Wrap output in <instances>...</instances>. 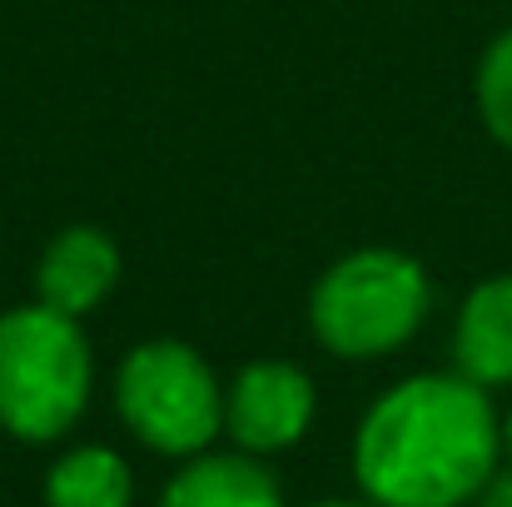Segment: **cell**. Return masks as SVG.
Listing matches in <instances>:
<instances>
[{
    "label": "cell",
    "mask_w": 512,
    "mask_h": 507,
    "mask_svg": "<svg viewBox=\"0 0 512 507\" xmlns=\"http://www.w3.org/2000/svg\"><path fill=\"white\" fill-rule=\"evenodd\" d=\"M503 468V423L463 373L393 383L353 433V478L378 507H468Z\"/></svg>",
    "instance_id": "obj_1"
},
{
    "label": "cell",
    "mask_w": 512,
    "mask_h": 507,
    "mask_svg": "<svg viewBox=\"0 0 512 507\" xmlns=\"http://www.w3.org/2000/svg\"><path fill=\"white\" fill-rule=\"evenodd\" d=\"M95 363L80 319L45 304L0 314V428L20 443L65 438L90 403Z\"/></svg>",
    "instance_id": "obj_2"
},
{
    "label": "cell",
    "mask_w": 512,
    "mask_h": 507,
    "mask_svg": "<svg viewBox=\"0 0 512 507\" xmlns=\"http://www.w3.org/2000/svg\"><path fill=\"white\" fill-rule=\"evenodd\" d=\"M433 284L398 249H358L309 294V329L339 358H383L423 329Z\"/></svg>",
    "instance_id": "obj_3"
},
{
    "label": "cell",
    "mask_w": 512,
    "mask_h": 507,
    "mask_svg": "<svg viewBox=\"0 0 512 507\" xmlns=\"http://www.w3.org/2000/svg\"><path fill=\"white\" fill-rule=\"evenodd\" d=\"M115 408L125 428L165 458H199L224 433V388L179 338H150L125 353L115 373Z\"/></svg>",
    "instance_id": "obj_4"
},
{
    "label": "cell",
    "mask_w": 512,
    "mask_h": 507,
    "mask_svg": "<svg viewBox=\"0 0 512 507\" xmlns=\"http://www.w3.org/2000/svg\"><path fill=\"white\" fill-rule=\"evenodd\" d=\"M314 408H319V393L304 368L284 358H259L239 368L234 383L224 388V433L239 453L269 458V453L294 448L309 433Z\"/></svg>",
    "instance_id": "obj_5"
},
{
    "label": "cell",
    "mask_w": 512,
    "mask_h": 507,
    "mask_svg": "<svg viewBox=\"0 0 512 507\" xmlns=\"http://www.w3.org/2000/svg\"><path fill=\"white\" fill-rule=\"evenodd\" d=\"M115 279H120V244L95 224H70L45 244L35 264V304L85 319L95 304H105Z\"/></svg>",
    "instance_id": "obj_6"
},
{
    "label": "cell",
    "mask_w": 512,
    "mask_h": 507,
    "mask_svg": "<svg viewBox=\"0 0 512 507\" xmlns=\"http://www.w3.org/2000/svg\"><path fill=\"white\" fill-rule=\"evenodd\" d=\"M453 363L478 388H508L512 383V274L483 279L453 329Z\"/></svg>",
    "instance_id": "obj_7"
},
{
    "label": "cell",
    "mask_w": 512,
    "mask_h": 507,
    "mask_svg": "<svg viewBox=\"0 0 512 507\" xmlns=\"http://www.w3.org/2000/svg\"><path fill=\"white\" fill-rule=\"evenodd\" d=\"M160 507H284L279 478L249 453H199L184 458Z\"/></svg>",
    "instance_id": "obj_8"
},
{
    "label": "cell",
    "mask_w": 512,
    "mask_h": 507,
    "mask_svg": "<svg viewBox=\"0 0 512 507\" xmlns=\"http://www.w3.org/2000/svg\"><path fill=\"white\" fill-rule=\"evenodd\" d=\"M135 473L105 443H80L60 453L45 473V507H130Z\"/></svg>",
    "instance_id": "obj_9"
},
{
    "label": "cell",
    "mask_w": 512,
    "mask_h": 507,
    "mask_svg": "<svg viewBox=\"0 0 512 507\" xmlns=\"http://www.w3.org/2000/svg\"><path fill=\"white\" fill-rule=\"evenodd\" d=\"M478 115H483L488 135L503 150H512V25L478 60Z\"/></svg>",
    "instance_id": "obj_10"
},
{
    "label": "cell",
    "mask_w": 512,
    "mask_h": 507,
    "mask_svg": "<svg viewBox=\"0 0 512 507\" xmlns=\"http://www.w3.org/2000/svg\"><path fill=\"white\" fill-rule=\"evenodd\" d=\"M478 507H512V463L488 478V488L478 493Z\"/></svg>",
    "instance_id": "obj_11"
},
{
    "label": "cell",
    "mask_w": 512,
    "mask_h": 507,
    "mask_svg": "<svg viewBox=\"0 0 512 507\" xmlns=\"http://www.w3.org/2000/svg\"><path fill=\"white\" fill-rule=\"evenodd\" d=\"M503 458H508V463H512V413H508V418H503Z\"/></svg>",
    "instance_id": "obj_12"
},
{
    "label": "cell",
    "mask_w": 512,
    "mask_h": 507,
    "mask_svg": "<svg viewBox=\"0 0 512 507\" xmlns=\"http://www.w3.org/2000/svg\"><path fill=\"white\" fill-rule=\"evenodd\" d=\"M314 507H378V503H368V498H363V503H314Z\"/></svg>",
    "instance_id": "obj_13"
}]
</instances>
